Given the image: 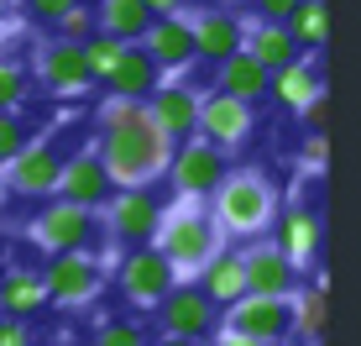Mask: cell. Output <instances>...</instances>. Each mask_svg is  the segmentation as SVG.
<instances>
[{
	"label": "cell",
	"instance_id": "cell-1",
	"mask_svg": "<svg viewBox=\"0 0 361 346\" xmlns=\"http://www.w3.org/2000/svg\"><path fill=\"white\" fill-rule=\"evenodd\" d=\"M173 142L152 121L147 100H105L99 105V168L110 189H152L173 163Z\"/></svg>",
	"mask_w": 361,
	"mask_h": 346
},
{
	"label": "cell",
	"instance_id": "cell-2",
	"mask_svg": "<svg viewBox=\"0 0 361 346\" xmlns=\"http://www.w3.org/2000/svg\"><path fill=\"white\" fill-rule=\"evenodd\" d=\"M152 252L173 268L178 283L204 273V268L226 252V237H220L215 215H209V200H173L163 215H157Z\"/></svg>",
	"mask_w": 361,
	"mask_h": 346
},
{
	"label": "cell",
	"instance_id": "cell-3",
	"mask_svg": "<svg viewBox=\"0 0 361 346\" xmlns=\"http://www.w3.org/2000/svg\"><path fill=\"white\" fill-rule=\"evenodd\" d=\"M278 184L262 168H235L220 179V189L209 194V215H215L220 237H267L278 220Z\"/></svg>",
	"mask_w": 361,
	"mask_h": 346
},
{
	"label": "cell",
	"instance_id": "cell-4",
	"mask_svg": "<svg viewBox=\"0 0 361 346\" xmlns=\"http://www.w3.org/2000/svg\"><path fill=\"white\" fill-rule=\"evenodd\" d=\"M226 153L220 147H209L204 137H189L173 147V163H168V179L173 189H178V200H209V194L220 189V179H226Z\"/></svg>",
	"mask_w": 361,
	"mask_h": 346
},
{
	"label": "cell",
	"instance_id": "cell-5",
	"mask_svg": "<svg viewBox=\"0 0 361 346\" xmlns=\"http://www.w3.org/2000/svg\"><path fill=\"white\" fill-rule=\"evenodd\" d=\"M27 237L42 246V252H53V257L84 252V246H90V237H94V210H79V205L53 200V205H42V215L27 226Z\"/></svg>",
	"mask_w": 361,
	"mask_h": 346
},
{
	"label": "cell",
	"instance_id": "cell-6",
	"mask_svg": "<svg viewBox=\"0 0 361 346\" xmlns=\"http://www.w3.org/2000/svg\"><path fill=\"white\" fill-rule=\"evenodd\" d=\"M37 278H42L47 304H90L94 294H99V283H105V273H99V263H94L90 252H63V257H53Z\"/></svg>",
	"mask_w": 361,
	"mask_h": 346
},
{
	"label": "cell",
	"instance_id": "cell-7",
	"mask_svg": "<svg viewBox=\"0 0 361 346\" xmlns=\"http://www.w3.org/2000/svg\"><path fill=\"white\" fill-rule=\"evenodd\" d=\"M231 336H246L257 346H278L288 341V299H262V294H246V299L226 304V326Z\"/></svg>",
	"mask_w": 361,
	"mask_h": 346
},
{
	"label": "cell",
	"instance_id": "cell-8",
	"mask_svg": "<svg viewBox=\"0 0 361 346\" xmlns=\"http://www.w3.org/2000/svg\"><path fill=\"white\" fill-rule=\"evenodd\" d=\"M252 131H257V110L252 105L231 100V95H220V90L199 100V131H194V137H204L209 147L231 153V147H241Z\"/></svg>",
	"mask_w": 361,
	"mask_h": 346
},
{
	"label": "cell",
	"instance_id": "cell-9",
	"mask_svg": "<svg viewBox=\"0 0 361 346\" xmlns=\"http://www.w3.org/2000/svg\"><path fill=\"white\" fill-rule=\"evenodd\" d=\"M58 173H63V153H58L53 137H32L21 147V157L11 163L0 179H6L11 194H32V200H42V194H53Z\"/></svg>",
	"mask_w": 361,
	"mask_h": 346
},
{
	"label": "cell",
	"instance_id": "cell-10",
	"mask_svg": "<svg viewBox=\"0 0 361 346\" xmlns=\"http://www.w3.org/2000/svg\"><path fill=\"white\" fill-rule=\"evenodd\" d=\"M173 289H178V278H173V268L152 252V246H136L126 263H121V294H126L136 310H157Z\"/></svg>",
	"mask_w": 361,
	"mask_h": 346
},
{
	"label": "cell",
	"instance_id": "cell-11",
	"mask_svg": "<svg viewBox=\"0 0 361 346\" xmlns=\"http://www.w3.org/2000/svg\"><path fill=\"white\" fill-rule=\"evenodd\" d=\"M189 16V32H194V58H204V64H226V58L241 53V42H246V27H241V16L235 11H183Z\"/></svg>",
	"mask_w": 361,
	"mask_h": 346
},
{
	"label": "cell",
	"instance_id": "cell-12",
	"mask_svg": "<svg viewBox=\"0 0 361 346\" xmlns=\"http://www.w3.org/2000/svg\"><path fill=\"white\" fill-rule=\"evenodd\" d=\"M32 68H37V79H42V90H53V95H63V100H73V95H84L90 90V68H84V47H73V42H42L32 53Z\"/></svg>",
	"mask_w": 361,
	"mask_h": 346
},
{
	"label": "cell",
	"instance_id": "cell-13",
	"mask_svg": "<svg viewBox=\"0 0 361 346\" xmlns=\"http://www.w3.org/2000/svg\"><path fill=\"white\" fill-rule=\"evenodd\" d=\"M105 220H110V237L116 241H131V246H147L157 231V215H163V205L152 200V189H121L110 194L105 205Z\"/></svg>",
	"mask_w": 361,
	"mask_h": 346
},
{
	"label": "cell",
	"instance_id": "cell-14",
	"mask_svg": "<svg viewBox=\"0 0 361 346\" xmlns=\"http://www.w3.org/2000/svg\"><path fill=\"white\" fill-rule=\"evenodd\" d=\"M53 194L63 205H79V210H99L110 200V179H105V168H99V153L94 147H84V153H73L63 157V173H58V184H53Z\"/></svg>",
	"mask_w": 361,
	"mask_h": 346
},
{
	"label": "cell",
	"instance_id": "cell-15",
	"mask_svg": "<svg viewBox=\"0 0 361 346\" xmlns=\"http://www.w3.org/2000/svg\"><path fill=\"white\" fill-rule=\"evenodd\" d=\"M136 47L152 58L157 73H183V68L194 64V32H189V16H183V11H178V16H157Z\"/></svg>",
	"mask_w": 361,
	"mask_h": 346
},
{
	"label": "cell",
	"instance_id": "cell-16",
	"mask_svg": "<svg viewBox=\"0 0 361 346\" xmlns=\"http://www.w3.org/2000/svg\"><path fill=\"white\" fill-rule=\"evenodd\" d=\"M272 231H278V241H272V246L288 257L298 273L319 263V241H325V231H319V215H314L309 205H288V210H278Z\"/></svg>",
	"mask_w": 361,
	"mask_h": 346
},
{
	"label": "cell",
	"instance_id": "cell-17",
	"mask_svg": "<svg viewBox=\"0 0 361 346\" xmlns=\"http://www.w3.org/2000/svg\"><path fill=\"white\" fill-rule=\"evenodd\" d=\"M241 257H246V294H262V299H293V289H298V268H293L272 241L246 246Z\"/></svg>",
	"mask_w": 361,
	"mask_h": 346
},
{
	"label": "cell",
	"instance_id": "cell-18",
	"mask_svg": "<svg viewBox=\"0 0 361 346\" xmlns=\"http://www.w3.org/2000/svg\"><path fill=\"white\" fill-rule=\"evenodd\" d=\"M157 310H163V336H183V341L215 336V304H209L199 289H189V283H178Z\"/></svg>",
	"mask_w": 361,
	"mask_h": 346
},
{
	"label": "cell",
	"instance_id": "cell-19",
	"mask_svg": "<svg viewBox=\"0 0 361 346\" xmlns=\"http://www.w3.org/2000/svg\"><path fill=\"white\" fill-rule=\"evenodd\" d=\"M199 100H204V95H199L194 84H157L147 110H152V121L168 131L173 142H189L199 131Z\"/></svg>",
	"mask_w": 361,
	"mask_h": 346
},
{
	"label": "cell",
	"instance_id": "cell-20",
	"mask_svg": "<svg viewBox=\"0 0 361 346\" xmlns=\"http://www.w3.org/2000/svg\"><path fill=\"white\" fill-rule=\"evenodd\" d=\"M267 95L278 100L283 110H304V105H314L319 95H325V79H319V68H314V58H298V64H288V68H278V73H267Z\"/></svg>",
	"mask_w": 361,
	"mask_h": 346
},
{
	"label": "cell",
	"instance_id": "cell-21",
	"mask_svg": "<svg viewBox=\"0 0 361 346\" xmlns=\"http://www.w3.org/2000/svg\"><path fill=\"white\" fill-rule=\"evenodd\" d=\"M241 27H246V53L257 58L267 73H278V68H288V64H298V42H293V32L288 27H278V21H252V16H241Z\"/></svg>",
	"mask_w": 361,
	"mask_h": 346
},
{
	"label": "cell",
	"instance_id": "cell-22",
	"mask_svg": "<svg viewBox=\"0 0 361 346\" xmlns=\"http://www.w3.org/2000/svg\"><path fill=\"white\" fill-rule=\"evenodd\" d=\"M110 100H152V90L157 84H163V73L152 68V58L142 53V47H126V53H121V64L110 68Z\"/></svg>",
	"mask_w": 361,
	"mask_h": 346
},
{
	"label": "cell",
	"instance_id": "cell-23",
	"mask_svg": "<svg viewBox=\"0 0 361 346\" xmlns=\"http://www.w3.org/2000/svg\"><path fill=\"white\" fill-rule=\"evenodd\" d=\"M152 11L142 6V0H99L94 6V32H105V37H116V42H142L147 27H152Z\"/></svg>",
	"mask_w": 361,
	"mask_h": 346
},
{
	"label": "cell",
	"instance_id": "cell-24",
	"mask_svg": "<svg viewBox=\"0 0 361 346\" xmlns=\"http://www.w3.org/2000/svg\"><path fill=\"white\" fill-rule=\"evenodd\" d=\"M199 294H204L209 304H235V299H246V257H241V252H220L215 263L199 273Z\"/></svg>",
	"mask_w": 361,
	"mask_h": 346
},
{
	"label": "cell",
	"instance_id": "cell-25",
	"mask_svg": "<svg viewBox=\"0 0 361 346\" xmlns=\"http://www.w3.org/2000/svg\"><path fill=\"white\" fill-rule=\"evenodd\" d=\"M288 336L298 346H314L319 336H325V289H314V283H298L293 299H288Z\"/></svg>",
	"mask_w": 361,
	"mask_h": 346
},
{
	"label": "cell",
	"instance_id": "cell-26",
	"mask_svg": "<svg viewBox=\"0 0 361 346\" xmlns=\"http://www.w3.org/2000/svg\"><path fill=\"white\" fill-rule=\"evenodd\" d=\"M215 90L231 95V100H241V105H252L257 95H267V68L241 47L235 58H226V64H220V84H215Z\"/></svg>",
	"mask_w": 361,
	"mask_h": 346
},
{
	"label": "cell",
	"instance_id": "cell-27",
	"mask_svg": "<svg viewBox=\"0 0 361 346\" xmlns=\"http://www.w3.org/2000/svg\"><path fill=\"white\" fill-rule=\"evenodd\" d=\"M47 304V294H42V278L27 273V268H11L6 278H0V315L6 320H27L37 315Z\"/></svg>",
	"mask_w": 361,
	"mask_h": 346
},
{
	"label": "cell",
	"instance_id": "cell-28",
	"mask_svg": "<svg viewBox=\"0 0 361 346\" xmlns=\"http://www.w3.org/2000/svg\"><path fill=\"white\" fill-rule=\"evenodd\" d=\"M288 32H293L298 53H304V47H325V37H330V16H325V0H304V6L293 11Z\"/></svg>",
	"mask_w": 361,
	"mask_h": 346
},
{
	"label": "cell",
	"instance_id": "cell-29",
	"mask_svg": "<svg viewBox=\"0 0 361 346\" xmlns=\"http://www.w3.org/2000/svg\"><path fill=\"white\" fill-rule=\"evenodd\" d=\"M121 53H126V42H116V37H105V32H94L90 42H84V68H90V79H110V68L121 64Z\"/></svg>",
	"mask_w": 361,
	"mask_h": 346
},
{
	"label": "cell",
	"instance_id": "cell-30",
	"mask_svg": "<svg viewBox=\"0 0 361 346\" xmlns=\"http://www.w3.org/2000/svg\"><path fill=\"white\" fill-rule=\"evenodd\" d=\"M94 37V6H73V11H63V16H58V42H73V47H84Z\"/></svg>",
	"mask_w": 361,
	"mask_h": 346
},
{
	"label": "cell",
	"instance_id": "cell-31",
	"mask_svg": "<svg viewBox=\"0 0 361 346\" xmlns=\"http://www.w3.org/2000/svg\"><path fill=\"white\" fill-rule=\"evenodd\" d=\"M21 100H27V73H21V64L0 58V116H16Z\"/></svg>",
	"mask_w": 361,
	"mask_h": 346
},
{
	"label": "cell",
	"instance_id": "cell-32",
	"mask_svg": "<svg viewBox=\"0 0 361 346\" xmlns=\"http://www.w3.org/2000/svg\"><path fill=\"white\" fill-rule=\"evenodd\" d=\"M27 142H32L27 121H21V116H0V168H11V163H16Z\"/></svg>",
	"mask_w": 361,
	"mask_h": 346
},
{
	"label": "cell",
	"instance_id": "cell-33",
	"mask_svg": "<svg viewBox=\"0 0 361 346\" xmlns=\"http://www.w3.org/2000/svg\"><path fill=\"white\" fill-rule=\"evenodd\" d=\"M94 346H152V341H147L142 326H126V320H116V326H105V330L94 336Z\"/></svg>",
	"mask_w": 361,
	"mask_h": 346
},
{
	"label": "cell",
	"instance_id": "cell-34",
	"mask_svg": "<svg viewBox=\"0 0 361 346\" xmlns=\"http://www.w3.org/2000/svg\"><path fill=\"white\" fill-rule=\"evenodd\" d=\"M252 21H278V27H288L293 21V11L304 6V0H252Z\"/></svg>",
	"mask_w": 361,
	"mask_h": 346
},
{
	"label": "cell",
	"instance_id": "cell-35",
	"mask_svg": "<svg viewBox=\"0 0 361 346\" xmlns=\"http://www.w3.org/2000/svg\"><path fill=\"white\" fill-rule=\"evenodd\" d=\"M325 153H330V142L319 137V131H309V142H304V168H309V173H325Z\"/></svg>",
	"mask_w": 361,
	"mask_h": 346
},
{
	"label": "cell",
	"instance_id": "cell-36",
	"mask_svg": "<svg viewBox=\"0 0 361 346\" xmlns=\"http://www.w3.org/2000/svg\"><path fill=\"white\" fill-rule=\"evenodd\" d=\"M21 6H27L32 16H42V21H58L63 11H73V6H79V0H21Z\"/></svg>",
	"mask_w": 361,
	"mask_h": 346
},
{
	"label": "cell",
	"instance_id": "cell-37",
	"mask_svg": "<svg viewBox=\"0 0 361 346\" xmlns=\"http://www.w3.org/2000/svg\"><path fill=\"white\" fill-rule=\"evenodd\" d=\"M0 346H32V330L21 320H6L0 315Z\"/></svg>",
	"mask_w": 361,
	"mask_h": 346
},
{
	"label": "cell",
	"instance_id": "cell-38",
	"mask_svg": "<svg viewBox=\"0 0 361 346\" xmlns=\"http://www.w3.org/2000/svg\"><path fill=\"white\" fill-rule=\"evenodd\" d=\"M298 116L309 121V131H319V137H325V121H330V100H325V95H319V100H314V105H304V110H298Z\"/></svg>",
	"mask_w": 361,
	"mask_h": 346
},
{
	"label": "cell",
	"instance_id": "cell-39",
	"mask_svg": "<svg viewBox=\"0 0 361 346\" xmlns=\"http://www.w3.org/2000/svg\"><path fill=\"white\" fill-rule=\"evenodd\" d=\"M21 21V0H0V37H11Z\"/></svg>",
	"mask_w": 361,
	"mask_h": 346
},
{
	"label": "cell",
	"instance_id": "cell-40",
	"mask_svg": "<svg viewBox=\"0 0 361 346\" xmlns=\"http://www.w3.org/2000/svg\"><path fill=\"white\" fill-rule=\"evenodd\" d=\"M147 11H152V16H178L183 11V0H142Z\"/></svg>",
	"mask_w": 361,
	"mask_h": 346
},
{
	"label": "cell",
	"instance_id": "cell-41",
	"mask_svg": "<svg viewBox=\"0 0 361 346\" xmlns=\"http://www.w3.org/2000/svg\"><path fill=\"white\" fill-rule=\"evenodd\" d=\"M209 346H257V341H246V336H231V330H220V326H215V341H209Z\"/></svg>",
	"mask_w": 361,
	"mask_h": 346
},
{
	"label": "cell",
	"instance_id": "cell-42",
	"mask_svg": "<svg viewBox=\"0 0 361 346\" xmlns=\"http://www.w3.org/2000/svg\"><path fill=\"white\" fill-rule=\"evenodd\" d=\"M152 346H204V341H183V336H163V341H152Z\"/></svg>",
	"mask_w": 361,
	"mask_h": 346
},
{
	"label": "cell",
	"instance_id": "cell-43",
	"mask_svg": "<svg viewBox=\"0 0 361 346\" xmlns=\"http://www.w3.org/2000/svg\"><path fill=\"white\" fill-rule=\"evenodd\" d=\"M235 6H246V0H215V11H235Z\"/></svg>",
	"mask_w": 361,
	"mask_h": 346
},
{
	"label": "cell",
	"instance_id": "cell-44",
	"mask_svg": "<svg viewBox=\"0 0 361 346\" xmlns=\"http://www.w3.org/2000/svg\"><path fill=\"white\" fill-rule=\"evenodd\" d=\"M6 200H11V189H6V179H0V215H6Z\"/></svg>",
	"mask_w": 361,
	"mask_h": 346
},
{
	"label": "cell",
	"instance_id": "cell-45",
	"mask_svg": "<svg viewBox=\"0 0 361 346\" xmlns=\"http://www.w3.org/2000/svg\"><path fill=\"white\" fill-rule=\"evenodd\" d=\"M278 346H298V341H293V336H288V341H278Z\"/></svg>",
	"mask_w": 361,
	"mask_h": 346
}]
</instances>
